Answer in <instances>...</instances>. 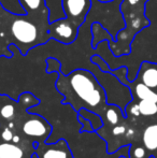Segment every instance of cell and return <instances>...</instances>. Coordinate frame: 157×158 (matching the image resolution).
Listing matches in <instances>:
<instances>
[{"instance_id":"obj_26","label":"cell","mask_w":157,"mask_h":158,"mask_svg":"<svg viewBox=\"0 0 157 158\" xmlns=\"http://www.w3.org/2000/svg\"><path fill=\"white\" fill-rule=\"evenodd\" d=\"M12 141H13V143H19V135H13Z\"/></svg>"},{"instance_id":"obj_5","label":"cell","mask_w":157,"mask_h":158,"mask_svg":"<svg viewBox=\"0 0 157 158\" xmlns=\"http://www.w3.org/2000/svg\"><path fill=\"white\" fill-rule=\"evenodd\" d=\"M61 6L66 17L80 27L89 12L92 0H61Z\"/></svg>"},{"instance_id":"obj_25","label":"cell","mask_w":157,"mask_h":158,"mask_svg":"<svg viewBox=\"0 0 157 158\" xmlns=\"http://www.w3.org/2000/svg\"><path fill=\"white\" fill-rule=\"evenodd\" d=\"M130 113L134 116H139L140 115V109H139V104H134L130 108Z\"/></svg>"},{"instance_id":"obj_13","label":"cell","mask_w":157,"mask_h":158,"mask_svg":"<svg viewBox=\"0 0 157 158\" xmlns=\"http://www.w3.org/2000/svg\"><path fill=\"white\" fill-rule=\"evenodd\" d=\"M134 93H136L137 97L141 100H150V101L157 102V94L152 90V88L143 84L142 82L134 86Z\"/></svg>"},{"instance_id":"obj_1","label":"cell","mask_w":157,"mask_h":158,"mask_svg":"<svg viewBox=\"0 0 157 158\" xmlns=\"http://www.w3.org/2000/svg\"><path fill=\"white\" fill-rule=\"evenodd\" d=\"M56 88L65 97L63 103L71 104L74 111L86 109L99 114L108 104L105 88L88 69L78 68L68 74L58 71Z\"/></svg>"},{"instance_id":"obj_24","label":"cell","mask_w":157,"mask_h":158,"mask_svg":"<svg viewBox=\"0 0 157 158\" xmlns=\"http://www.w3.org/2000/svg\"><path fill=\"white\" fill-rule=\"evenodd\" d=\"M145 155V151L144 148H137L136 150H134V156L136 158H143Z\"/></svg>"},{"instance_id":"obj_23","label":"cell","mask_w":157,"mask_h":158,"mask_svg":"<svg viewBox=\"0 0 157 158\" xmlns=\"http://www.w3.org/2000/svg\"><path fill=\"white\" fill-rule=\"evenodd\" d=\"M125 131H126V128L124 126H115L113 129H112V132H113V135H123V133H125Z\"/></svg>"},{"instance_id":"obj_12","label":"cell","mask_w":157,"mask_h":158,"mask_svg":"<svg viewBox=\"0 0 157 158\" xmlns=\"http://www.w3.org/2000/svg\"><path fill=\"white\" fill-rule=\"evenodd\" d=\"M143 143L150 151L157 148V125L149 126L143 133Z\"/></svg>"},{"instance_id":"obj_2","label":"cell","mask_w":157,"mask_h":158,"mask_svg":"<svg viewBox=\"0 0 157 158\" xmlns=\"http://www.w3.org/2000/svg\"><path fill=\"white\" fill-rule=\"evenodd\" d=\"M147 0H123L121 3V12L125 21V28L116 35V40L110 32L102 27L99 23H93L92 35L93 41L92 46L96 48L99 42L108 40L109 48L115 57L128 55L131 48V42L136 38L137 33L145 28L150 24L144 15V8Z\"/></svg>"},{"instance_id":"obj_9","label":"cell","mask_w":157,"mask_h":158,"mask_svg":"<svg viewBox=\"0 0 157 158\" xmlns=\"http://www.w3.org/2000/svg\"><path fill=\"white\" fill-rule=\"evenodd\" d=\"M23 131L25 135L34 138H43L48 139L52 132V127L50 124L42 118L40 115H34L31 118L27 119L23 125Z\"/></svg>"},{"instance_id":"obj_27","label":"cell","mask_w":157,"mask_h":158,"mask_svg":"<svg viewBox=\"0 0 157 158\" xmlns=\"http://www.w3.org/2000/svg\"><path fill=\"white\" fill-rule=\"evenodd\" d=\"M131 135H134V130L129 129V130L127 131V137H131Z\"/></svg>"},{"instance_id":"obj_6","label":"cell","mask_w":157,"mask_h":158,"mask_svg":"<svg viewBox=\"0 0 157 158\" xmlns=\"http://www.w3.org/2000/svg\"><path fill=\"white\" fill-rule=\"evenodd\" d=\"M0 4L3 6V9H6L11 13L26 14L25 10L21 6L19 0H0ZM46 4L50 9V19H48L50 23L56 21V19L66 17L65 12L63 10V6H61V0H46Z\"/></svg>"},{"instance_id":"obj_7","label":"cell","mask_w":157,"mask_h":158,"mask_svg":"<svg viewBox=\"0 0 157 158\" xmlns=\"http://www.w3.org/2000/svg\"><path fill=\"white\" fill-rule=\"evenodd\" d=\"M35 151L37 158H73L67 141L64 139L58 140L55 143H45L44 148L39 143Z\"/></svg>"},{"instance_id":"obj_16","label":"cell","mask_w":157,"mask_h":158,"mask_svg":"<svg viewBox=\"0 0 157 158\" xmlns=\"http://www.w3.org/2000/svg\"><path fill=\"white\" fill-rule=\"evenodd\" d=\"M119 108L118 106H111L109 109H105V117L108 122L112 125H116L119 119Z\"/></svg>"},{"instance_id":"obj_8","label":"cell","mask_w":157,"mask_h":158,"mask_svg":"<svg viewBox=\"0 0 157 158\" xmlns=\"http://www.w3.org/2000/svg\"><path fill=\"white\" fill-rule=\"evenodd\" d=\"M26 14L43 25H50V9L46 0H19Z\"/></svg>"},{"instance_id":"obj_20","label":"cell","mask_w":157,"mask_h":158,"mask_svg":"<svg viewBox=\"0 0 157 158\" xmlns=\"http://www.w3.org/2000/svg\"><path fill=\"white\" fill-rule=\"evenodd\" d=\"M78 122L81 124V132H94V128L88 119L78 114Z\"/></svg>"},{"instance_id":"obj_15","label":"cell","mask_w":157,"mask_h":158,"mask_svg":"<svg viewBox=\"0 0 157 158\" xmlns=\"http://www.w3.org/2000/svg\"><path fill=\"white\" fill-rule=\"evenodd\" d=\"M138 104L140 109V114L151 116L157 113V102L150 101V100H141Z\"/></svg>"},{"instance_id":"obj_22","label":"cell","mask_w":157,"mask_h":158,"mask_svg":"<svg viewBox=\"0 0 157 158\" xmlns=\"http://www.w3.org/2000/svg\"><path fill=\"white\" fill-rule=\"evenodd\" d=\"M1 138L6 142L12 141V139H13V133H12V131H11V129L9 128V127H8V128H4L3 129V131H2V133H1Z\"/></svg>"},{"instance_id":"obj_28","label":"cell","mask_w":157,"mask_h":158,"mask_svg":"<svg viewBox=\"0 0 157 158\" xmlns=\"http://www.w3.org/2000/svg\"><path fill=\"white\" fill-rule=\"evenodd\" d=\"M13 127H14V124H13V123H10V124H9V128H13Z\"/></svg>"},{"instance_id":"obj_14","label":"cell","mask_w":157,"mask_h":158,"mask_svg":"<svg viewBox=\"0 0 157 158\" xmlns=\"http://www.w3.org/2000/svg\"><path fill=\"white\" fill-rule=\"evenodd\" d=\"M78 114L83 116L84 118L88 119L92 123L94 131H97L98 129H100L103 126V121L101 118V116L99 114H97V113L93 112V111L86 110V109H80L78 111Z\"/></svg>"},{"instance_id":"obj_19","label":"cell","mask_w":157,"mask_h":158,"mask_svg":"<svg viewBox=\"0 0 157 158\" xmlns=\"http://www.w3.org/2000/svg\"><path fill=\"white\" fill-rule=\"evenodd\" d=\"M9 45H10V44L6 41V39H4L2 35H0V57L4 56V57L11 58V57L13 56V53H12V51L9 48Z\"/></svg>"},{"instance_id":"obj_3","label":"cell","mask_w":157,"mask_h":158,"mask_svg":"<svg viewBox=\"0 0 157 158\" xmlns=\"http://www.w3.org/2000/svg\"><path fill=\"white\" fill-rule=\"evenodd\" d=\"M3 12L8 19V25L0 23V35L9 44L16 45L23 55H27L32 48L45 44L51 39L50 25H43L27 14H14L6 9Z\"/></svg>"},{"instance_id":"obj_18","label":"cell","mask_w":157,"mask_h":158,"mask_svg":"<svg viewBox=\"0 0 157 158\" xmlns=\"http://www.w3.org/2000/svg\"><path fill=\"white\" fill-rule=\"evenodd\" d=\"M61 69V64L57 58L54 57H48L46 58V72L52 73V72H58Z\"/></svg>"},{"instance_id":"obj_29","label":"cell","mask_w":157,"mask_h":158,"mask_svg":"<svg viewBox=\"0 0 157 158\" xmlns=\"http://www.w3.org/2000/svg\"><path fill=\"white\" fill-rule=\"evenodd\" d=\"M101 2H109V1H112V0H99Z\"/></svg>"},{"instance_id":"obj_4","label":"cell","mask_w":157,"mask_h":158,"mask_svg":"<svg viewBox=\"0 0 157 158\" xmlns=\"http://www.w3.org/2000/svg\"><path fill=\"white\" fill-rule=\"evenodd\" d=\"M79 28L67 17L51 22L48 26V33L51 38L64 44H70L78 38Z\"/></svg>"},{"instance_id":"obj_17","label":"cell","mask_w":157,"mask_h":158,"mask_svg":"<svg viewBox=\"0 0 157 158\" xmlns=\"http://www.w3.org/2000/svg\"><path fill=\"white\" fill-rule=\"evenodd\" d=\"M17 101H19V103H23V104H25V106H29V108L36 106L39 104V99L37 97H35V96H32L30 93H23V94L19 96Z\"/></svg>"},{"instance_id":"obj_11","label":"cell","mask_w":157,"mask_h":158,"mask_svg":"<svg viewBox=\"0 0 157 158\" xmlns=\"http://www.w3.org/2000/svg\"><path fill=\"white\" fill-rule=\"evenodd\" d=\"M24 152L21 148L13 143L0 144V158H23Z\"/></svg>"},{"instance_id":"obj_10","label":"cell","mask_w":157,"mask_h":158,"mask_svg":"<svg viewBox=\"0 0 157 158\" xmlns=\"http://www.w3.org/2000/svg\"><path fill=\"white\" fill-rule=\"evenodd\" d=\"M139 77L141 82L150 88L157 87V64L143 61L139 70Z\"/></svg>"},{"instance_id":"obj_21","label":"cell","mask_w":157,"mask_h":158,"mask_svg":"<svg viewBox=\"0 0 157 158\" xmlns=\"http://www.w3.org/2000/svg\"><path fill=\"white\" fill-rule=\"evenodd\" d=\"M14 113H15V109H14V106H13V104H6V106H2V109L0 110L1 116L6 119L12 118Z\"/></svg>"}]
</instances>
